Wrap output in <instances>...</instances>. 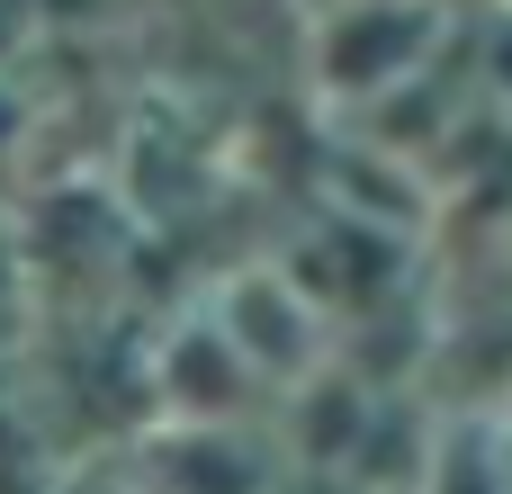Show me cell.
Wrapping results in <instances>:
<instances>
[{"label":"cell","mask_w":512,"mask_h":494,"mask_svg":"<svg viewBox=\"0 0 512 494\" xmlns=\"http://www.w3.org/2000/svg\"><path fill=\"white\" fill-rule=\"evenodd\" d=\"M414 54H423V18H414V9H351V18L324 36V81L378 90V81H396Z\"/></svg>","instance_id":"cell-1"},{"label":"cell","mask_w":512,"mask_h":494,"mask_svg":"<svg viewBox=\"0 0 512 494\" xmlns=\"http://www.w3.org/2000/svg\"><path fill=\"white\" fill-rule=\"evenodd\" d=\"M234 333H252V351H270V360H297V306L279 288H243L234 297Z\"/></svg>","instance_id":"cell-2"}]
</instances>
